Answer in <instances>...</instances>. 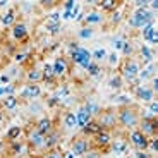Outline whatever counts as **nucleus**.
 Returning <instances> with one entry per match:
<instances>
[{"label":"nucleus","mask_w":158,"mask_h":158,"mask_svg":"<svg viewBox=\"0 0 158 158\" xmlns=\"http://www.w3.org/2000/svg\"><path fill=\"white\" fill-rule=\"evenodd\" d=\"M117 124H120L122 127L132 131L138 127L139 124V110L134 105L129 107H118L117 108Z\"/></svg>","instance_id":"1"},{"label":"nucleus","mask_w":158,"mask_h":158,"mask_svg":"<svg viewBox=\"0 0 158 158\" xmlns=\"http://www.w3.org/2000/svg\"><path fill=\"white\" fill-rule=\"evenodd\" d=\"M141 71V62L136 59H126L122 64V69H120V77L124 79V83H127L129 86H138L139 81H138V74Z\"/></svg>","instance_id":"2"},{"label":"nucleus","mask_w":158,"mask_h":158,"mask_svg":"<svg viewBox=\"0 0 158 158\" xmlns=\"http://www.w3.org/2000/svg\"><path fill=\"white\" fill-rule=\"evenodd\" d=\"M153 21H155V12L150 10L148 7H143V9H134V12L129 16L127 24L134 29H143L146 24L153 23Z\"/></svg>","instance_id":"3"},{"label":"nucleus","mask_w":158,"mask_h":158,"mask_svg":"<svg viewBox=\"0 0 158 158\" xmlns=\"http://www.w3.org/2000/svg\"><path fill=\"white\" fill-rule=\"evenodd\" d=\"M69 59H71V62L74 64V65L84 69V71H86L88 65L93 62V60H91V52L88 50V48H84V47H79L77 50H74L72 53H69Z\"/></svg>","instance_id":"4"},{"label":"nucleus","mask_w":158,"mask_h":158,"mask_svg":"<svg viewBox=\"0 0 158 158\" xmlns=\"http://www.w3.org/2000/svg\"><path fill=\"white\" fill-rule=\"evenodd\" d=\"M52 69H53V77L55 79H64L69 74V69H71V62H69L67 57L59 55L55 57V60L52 62Z\"/></svg>","instance_id":"5"},{"label":"nucleus","mask_w":158,"mask_h":158,"mask_svg":"<svg viewBox=\"0 0 158 158\" xmlns=\"http://www.w3.org/2000/svg\"><path fill=\"white\" fill-rule=\"evenodd\" d=\"M112 131H102L98 134L93 136V141H91V148H95L98 151H107L112 144Z\"/></svg>","instance_id":"6"},{"label":"nucleus","mask_w":158,"mask_h":158,"mask_svg":"<svg viewBox=\"0 0 158 158\" xmlns=\"http://www.w3.org/2000/svg\"><path fill=\"white\" fill-rule=\"evenodd\" d=\"M89 150H91V141H89V138L77 136V138L72 139V143H71V153L74 155V156H81V158H83Z\"/></svg>","instance_id":"7"},{"label":"nucleus","mask_w":158,"mask_h":158,"mask_svg":"<svg viewBox=\"0 0 158 158\" xmlns=\"http://www.w3.org/2000/svg\"><path fill=\"white\" fill-rule=\"evenodd\" d=\"M100 118H96L100 122V126L105 131H112L117 126V110L114 108H107V110H102V114L98 115Z\"/></svg>","instance_id":"8"},{"label":"nucleus","mask_w":158,"mask_h":158,"mask_svg":"<svg viewBox=\"0 0 158 158\" xmlns=\"http://www.w3.org/2000/svg\"><path fill=\"white\" fill-rule=\"evenodd\" d=\"M10 38L14 40L16 43H24V41H28V38H29L28 24L24 23V21H17V23L10 28Z\"/></svg>","instance_id":"9"},{"label":"nucleus","mask_w":158,"mask_h":158,"mask_svg":"<svg viewBox=\"0 0 158 158\" xmlns=\"http://www.w3.org/2000/svg\"><path fill=\"white\" fill-rule=\"evenodd\" d=\"M138 129L141 131L148 139L156 138V134H158V118H139Z\"/></svg>","instance_id":"10"},{"label":"nucleus","mask_w":158,"mask_h":158,"mask_svg":"<svg viewBox=\"0 0 158 158\" xmlns=\"http://www.w3.org/2000/svg\"><path fill=\"white\" fill-rule=\"evenodd\" d=\"M129 143L132 144V148H136L138 151H146L148 150V138L143 134L138 127L129 132Z\"/></svg>","instance_id":"11"},{"label":"nucleus","mask_w":158,"mask_h":158,"mask_svg":"<svg viewBox=\"0 0 158 158\" xmlns=\"http://www.w3.org/2000/svg\"><path fill=\"white\" fill-rule=\"evenodd\" d=\"M132 91H134V96H136V98H138L139 102L146 103V105L155 100V91L151 89L148 84H138V86L132 88Z\"/></svg>","instance_id":"12"},{"label":"nucleus","mask_w":158,"mask_h":158,"mask_svg":"<svg viewBox=\"0 0 158 158\" xmlns=\"http://www.w3.org/2000/svg\"><path fill=\"white\" fill-rule=\"evenodd\" d=\"M19 96L23 100H26V102H33V100H36V98H40V96H41V88H40V84L28 83L26 86H23Z\"/></svg>","instance_id":"13"},{"label":"nucleus","mask_w":158,"mask_h":158,"mask_svg":"<svg viewBox=\"0 0 158 158\" xmlns=\"http://www.w3.org/2000/svg\"><path fill=\"white\" fill-rule=\"evenodd\" d=\"M141 36H143V40L148 43V47H150V45H158V31H156V24H155V21L150 23V24H146V26L141 29Z\"/></svg>","instance_id":"14"},{"label":"nucleus","mask_w":158,"mask_h":158,"mask_svg":"<svg viewBox=\"0 0 158 158\" xmlns=\"http://www.w3.org/2000/svg\"><path fill=\"white\" fill-rule=\"evenodd\" d=\"M62 141V132L59 129H53L50 134L45 136V144H43V151H52V150H57Z\"/></svg>","instance_id":"15"},{"label":"nucleus","mask_w":158,"mask_h":158,"mask_svg":"<svg viewBox=\"0 0 158 158\" xmlns=\"http://www.w3.org/2000/svg\"><path fill=\"white\" fill-rule=\"evenodd\" d=\"M35 129L38 131L40 134H43V136L50 134L52 131L55 129L53 118H52V117H48V115H43V117H40L38 120H36V124H35Z\"/></svg>","instance_id":"16"},{"label":"nucleus","mask_w":158,"mask_h":158,"mask_svg":"<svg viewBox=\"0 0 158 158\" xmlns=\"http://www.w3.org/2000/svg\"><path fill=\"white\" fill-rule=\"evenodd\" d=\"M28 146L29 150H43V144H45V136L40 134L36 129L28 131Z\"/></svg>","instance_id":"17"},{"label":"nucleus","mask_w":158,"mask_h":158,"mask_svg":"<svg viewBox=\"0 0 158 158\" xmlns=\"http://www.w3.org/2000/svg\"><path fill=\"white\" fill-rule=\"evenodd\" d=\"M155 72H156V64L155 62L146 64V65H141V71H139V74H138L139 84H144L148 79H153L155 76H156Z\"/></svg>","instance_id":"18"},{"label":"nucleus","mask_w":158,"mask_h":158,"mask_svg":"<svg viewBox=\"0 0 158 158\" xmlns=\"http://www.w3.org/2000/svg\"><path fill=\"white\" fill-rule=\"evenodd\" d=\"M102 131H105V129L100 126L98 120H96V118H91L89 122L81 129V136H84V138H91V136L98 134V132H102Z\"/></svg>","instance_id":"19"},{"label":"nucleus","mask_w":158,"mask_h":158,"mask_svg":"<svg viewBox=\"0 0 158 158\" xmlns=\"http://www.w3.org/2000/svg\"><path fill=\"white\" fill-rule=\"evenodd\" d=\"M17 23V14H16V9H7V10L0 16V24L4 28H9L10 29L14 24Z\"/></svg>","instance_id":"20"},{"label":"nucleus","mask_w":158,"mask_h":158,"mask_svg":"<svg viewBox=\"0 0 158 158\" xmlns=\"http://www.w3.org/2000/svg\"><path fill=\"white\" fill-rule=\"evenodd\" d=\"M62 124H64V129L65 131H74L77 129V117H76V112L74 110H67L62 117Z\"/></svg>","instance_id":"21"},{"label":"nucleus","mask_w":158,"mask_h":158,"mask_svg":"<svg viewBox=\"0 0 158 158\" xmlns=\"http://www.w3.org/2000/svg\"><path fill=\"white\" fill-rule=\"evenodd\" d=\"M103 21H105V17H103L102 12H98V10H91V12H86V14H84L83 23L86 24L88 28H89V26H93V24H102Z\"/></svg>","instance_id":"22"},{"label":"nucleus","mask_w":158,"mask_h":158,"mask_svg":"<svg viewBox=\"0 0 158 158\" xmlns=\"http://www.w3.org/2000/svg\"><path fill=\"white\" fill-rule=\"evenodd\" d=\"M9 150H10V155L14 156H21V155H26L29 150L28 143L26 141H14V143H9Z\"/></svg>","instance_id":"23"},{"label":"nucleus","mask_w":158,"mask_h":158,"mask_svg":"<svg viewBox=\"0 0 158 158\" xmlns=\"http://www.w3.org/2000/svg\"><path fill=\"white\" fill-rule=\"evenodd\" d=\"M139 57H141L143 65L155 62V52H153V48L148 47V45H141V47H139Z\"/></svg>","instance_id":"24"},{"label":"nucleus","mask_w":158,"mask_h":158,"mask_svg":"<svg viewBox=\"0 0 158 158\" xmlns=\"http://www.w3.org/2000/svg\"><path fill=\"white\" fill-rule=\"evenodd\" d=\"M81 107H83L84 110H86V112H88V114H89L93 118H95V117H98V115L102 114V110H103V108L100 107L98 103H96L95 100H91V98H88L86 102H84L83 105H81Z\"/></svg>","instance_id":"25"},{"label":"nucleus","mask_w":158,"mask_h":158,"mask_svg":"<svg viewBox=\"0 0 158 158\" xmlns=\"http://www.w3.org/2000/svg\"><path fill=\"white\" fill-rule=\"evenodd\" d=\"M24 129L21 126H10L7 129V132H5V139H7L9 143H14V141H19L21 136H23Z\"/></svg>","instance_id":"26"},{"label":"nucleus","mask_w":158,"mask_h":158,"mask_svg":"<svg viewBox=\"0 0 158 158\" xmlns=\"http://www.w3.org/2000/svg\"><path fill=\"white\" fill-rule=\"evenodd\" d=\"M17 105H19V96L10 95V96H4L0 108H2V110H16Z\"/></svg>","instance_id":"27"},{"label":"nucleus","mask_w":158,"mask_h":158,"mask_svg":"<svg viewBox=\"0 0 158 158\" xmlns=\"http://www.w3.org/2000/svg\"><path fill=\"white\" fill-rule=\"evenodd\" d=\"M76 117H77V129H83V127L86 126L88 122H89L91 118H93V117H91V115L88 114L86 110H84L83 107H81L77 112H76Z\"/></svg>","instance_id":"28"},{"label":"nucleus","mask_w":158,"mask_h":158,"mask_svg":"<svg viewBox=\"0 0 158 158\" xmlns=\"http://www.w3.org/2000/svg\"><path fill=\"white\" fill-rule=\"evenodd\" d=\"M26 79H28V83L31 84H40L41 83V69L38 67H31L26 74Z\"/></svg>","instance_id":"29"},{"label":"nucleus","mask_w":158,"mask_h":158,"mask_svg":"<svg viewBox=\"0 0 158 158\" xmlns=\"http://www.w3.org/2000/svg\"><path fill=\"white\" fill-rule=\"evenodd\" d=\"M96 4L103 12H110V14L118 9V2H115V0H102V2H96Z\"/></svg>","instance_id":"30"},{"label":"nucleus","mask_w":158,"mask_h":158,"mask_svg":"<svg viewBox=\"0 0 158 158\" xmlns=\"http://www.w3.org/2000/svg\"><path fill=\"white\" fill-rule=\"evenodd\" d=\"M12 59H14V62H16V64L24 65V64L29 62V59H31V53H29V52H26V50H21V52H16Z\"/></svg>","instance_id":"31"},{"label":"nucleus","mask_w":158,"mask_h":158,"mask_svg":"<svg viewBox=\"0 0 158 158\" xmlns=\"http://www.w3.org/2000/svg\"><path fill=\"white\" fill-rule=\"evenodd\" d=\"M124 84L126 83H124V79L120 77V74H114L108 79V88H110V89H122Z\"/></svg>","instance_id":"32"},{"label":"nucleus","mask_w":158,"mask_h":158,"mask_svg":"<svg viewBox=\"0 0 158 158\" xmlns=\"http://www.w3.org/2000/svg\"><path fill=\"white\" fill-rule=\"evenodd\" d=\"M107 55H108L107 50H105L103 47H98V48H95V50L91 52V60H93V62H96V64H100L102 60L107 59Z\"/></svg>","instance_id":"33"},{"label":"nucleus","mask_w":158,"mask_h":158,"mask_svg":"<svg viewBox=\"0 0 158 158\" xmlns=\"http://www.w3.org/2000/svg\"><path fill=\"white\" fill-rule=\"evenodd\" d=\"M108 150L115 151V153H126L127 143L124 141V139H115V141H112V144H110V148H108Z\"/></svg>","instance_id":"34"},{"label":"nucleus","mask_w":158,"mask_h":158,"mask_svg":"<svg viewBox=\"0 0 158 158\" xmlns=\"http://www.w3.org/2000/svg\"><path fill=\"white\" fill-rule=\"evenodd\" d=\"M102 72L103 71H102V67H100V64H96V62H91L86 69V74L89 76V77H100Z\"/></svg>","instance_id":"35"},{"label":"nucleus","mask_w":158,"mask_h":158,"mask_svg":"<svg viewBox=\"0 0 158 158\" xmlns=\"http://www.w3.org/2000/svg\"><path fill=\"white\" fill-rule=\"evenodd\" d=\"M55 96L62 102V100H65L67 96H71V88L67 86V84H62V86H59L55 89Z\"/></svg>","instance_id":"36"},{"label":"nucleus","mask_w":158,"mask_h":158,"mask_svg":"<svg viewBox=\"0 0 158 158\" xmlns=\"http://www.w3.org/2000/svg\"><path fill=\"white\" fill-rule=\"evenodd\" d=\"M77 36H79V40H91L93 36H95V29L84 26V28H81L77 31Z\"/></svg>","instance_id":"37"},{"label":"nucleus","mask_w":158,"mask_h":158,"mask_svg":"<svg viewBox=\"0 0 158 158\" xmlns=\"http://www.w3.org/2000/svg\"><path fill=\"white\" fill-rule=\"evenodd\" d=\"M120 52H122V55L126 57V59H131L132 57V53H134V47H132V43L131 41H124V45H122V48H120Z\"/></svg>","instance_id":"38"},{"label":"nucleus","mask_w":158,"mask_h":158,"mask_svg":"<svg viewBox=\"0 0 158 158\" xmlns=\"http://www.w3.org/2000/svg\"><path fill=\"white\" fill-rule=\"evenodd\" d=\"M47 23L48 24H62V16H60V12L55 10V12H50L47 16Z\"/></svg>","instance_id":"39"},{"label":"nucleus","mask_w":158,"mask_h":158,"mask_svg":"<svg viewBox=\"0 0 158 158\" xmlns=\"http://www.w3.org/2000/svg\"><path fill=\"white\" fill-rule=\"evenodd\" d=\"M146 112L151 115V117L158 118V102H156V100H153V102H150V103H148Z\"/></svg>","instance_id":"40"},{"label":"nucleus","mask_w":158,"mask_h":158,"mask_svg":"<svg viewBox=\"0 0 158 158\" xmlns=\"http://www.w3.org/2000/svg\"><path fill=\"white\" fill-rule=\"evenodd\" d=\"M45 28H47V33L48 35H52V36H55V35H59L60 33V29H62V24H45Z\"/></svg>","instance_id":"41"},{"label":"nucleus","mask_w":158,"mask_h":158,"mask_svg":"<svg viewBox=\"0 0 158 158\" xmlns=\"http://www.w3.org/2000/svg\"><path fill=\"white\" fill-rule=\"evenodd\" d=\"M115 102L120 105V107H129L131 105V98H129V95H118V96H115Z\"/></svg>","instance_id":"42"},{"label":"nucleus","mask_w":158,"mask_h":158,"mask_svg":"<svg viewBox=\"0 0 158 158\" xmlns=\"http://www.w3.org/2000/svg\"><path fill=\"white\" fill-rule=\"evenodd\" d=\"M60 103H62V102H60V100L57 98L55 95H52L50 98H47V107H48V108H59Z\"/></svg>","instance_id":"43"},{"label":"nucleus","mask_w":158,"mask_h":158,"mask_svg":"<svg viewBox=\"0 0 158 158\" xmlns=\"http://www.w3.org/2000/svg\"><path fill=\"white\" fill-rule=\"evenodd\" d=\"M124 41H126V38H122V36H115V38H112V48L114 50H120L124 45Z\"/></svg>","instance_id":"44"},{"label":"nucleus","mask_w":158,"mask_h":158,"mask_svg":"<svg viewBox=\"0 0 158 158\" xmlns=\"http://www.w3.org/2000/svg\"><path fill=\"white\" fill-rule=\"evenodd\" d=\"M148 150H150L153 155L158 153V139L156 138H150V139H148Z\"/></svg>","instance_id":"45"},{"label":"nucleus","mask_w":158,"mask_h":158,"mask_svg":"<svg viewBox=\"0 0 158 158\" xmlns=\"http://www.w3.org/2000/svg\"><path fill=\"white\" fill-rule=\"evenodd\" d=\"M120 21H122V12H120V10L117 9L115 12H112V14H110V23L115 26V24H118Z\"/></svg>","instance_id":"46"},{"label":"nucleus","mask_w":158,"mask_h":158,"mask_svg":"<svg viewBox=\"0 0 158 158\" xmlns=\"http://www.w3.org/2000/svg\"><path fill=\"white\" fill-rule=\"evenodd\" d=\"M76 7H77V2H76V0H65V2H62L64 10H74Z\"/></svg>","instance_id":"47"},{"label":"nucleus","mask_w":158,"mask_h":158,"mask_svg":"<svg viewBox=\"0 0 158 158\" xmlns=\"http://www.w3.org/2000/svg\"><path fill=\"white\" fill-rule=\"evenodd\" d=\"M105 60L108 62V65H110V67H115V65L118 64V55H117V53L114 52V53H110V55H107V59H105Z\"/></svg>","instance_id":"48"},{"label":"nucleus","mask_w":158,"mask_h":158,"mask_svg":"<svg viewBox=\"0 0 158 158\" xmlns=\"http://www.w3.org/2000/svg\"><path fill=\"white\" fill-rule=\"evenodd\" d=\"M16 91H17V88H16V84H7V86H4V96H10V95H16Z\"/></svg>","instance_id":"49"},{"label":"nucleus","mask_w":158,"mask_h":158,"mask_svg":"<svg viewBox=\"0 0 158 158\" xmlns=\"http://www.w3.org/2000/svg\"><path fill=\"white\" fill-rule=\"evenodd\" d=\"M43 158H64L62 153H59V150H52V151H47L43 155Z\"/></svg>","instance_id":"50"},{"label":"nucleus","mask_w":158,"mask_h":158,"mask_svg":"<svg viewBox=\"0 0 158 158\" xmlns=\"http://www.w3.org/2000/svg\"><path fill=\"white\" fill-rule=\"evenodd\" d=\"M83 158H100V151H98V150H95V148H91V150L88 151V153L84 155Z\"/></svg>","instance_id":"51"},{"label":"nucleus","mask_w":158,"mask_h":158,"mask_svg":"<svg viewBox=\"0 0 158 158\" xmlns=\"http://www.w3.org/2000/svg\"><path fill=\"white\" fill-rule=\"evenodd\" d=\"M134 158H151L150 153H146V151H134Z\"/></svg>","instance_id":"52"},{"label":"nucleus","mask_w":158,"mask_h":158,"mask_svg":"<svg viewBox=\"0 0 158 158\" xmlns=\"http://www.w3.org/2000/svg\"><path fill=\"white\" fill-rule=\"evenodd\" d=\"M0 83L5 84V86L10 84V76H9V74H2V76H0Z\"/></svg>","instance_id":"53"},{"label":"nucleus","mask_w":158,"mask_h":158,"mask_svg":"<svg viewBox=\"0 0 158 158\" xmlns=\"http://www.w3.org/2000/svg\"><path fill=\"white\" fill-rule=\"evenodd\" d=\"M40 4L43 5V7H53V5L57 4V0H41Z\"/></svg>","instance_id":"54"},{"label":"nucleus","mask_w":158,"mask_h":158,"mask_svg":"<svg viewBox=\"0 0 158 158\" xmlns=\"http://www.w3.org/2000/svg\"><path fill=\"white\" fill-rule=\"evenodd\" d=\"M79 47H81V45H79L77 41H71V43H69V53H72L74 50H77Z\"/></svg>","instance_id":"55"},{"label":"nucleus","mask_w":158,"mask_h":158,"mask_svg":"<svg viewBox=\"0 0 158 158\" xmlns=\"http://www.w3.org/2000/svg\"><path fill=\"white\" fill-rule=\"evenodd\" d=\"M151 89H153V91H158V76H155V77L153 79H151Z\"/></svg>","instance_id":"56"},{"label":"nucleus","mask_w":158,"mask_h":158,"mask_svg":"<svg viewBox=\"0 0 158 158\" xmlns=\"http://www.w3.org/2000/svg\"><path fill=\"white\" fill-rule=\"evenodd\" d=\"M4 118H5V114H4V110H2V108H0V124L4 122Z\"/></svg>","instance_id":"57"},{"label":"nucleus","mask_w":158,"mask_h":158,"mask_svg":"<svg viewBox=\"0 0 158 158\" xmlns=\"http://www.w3.org/2000/svg\"><path fill=\"white\" fill-rule=\"evenodd\" d=\"M7 5H9L7 0H0V7H7Z\"/></svg>","instance_id":"58"},{"label":"nucleus","mask_w":158,"mask_h":158,"mask_svg":"<svg viewBox=\"0 0 158 158\" xmlns=\"http://www.w3.org/2000/svg\"><path fill=\"white\" fill-rule=\"evenodd\" d=\"M64 158H76V156L71 153V151H69V153H65V155H64Z\"/></svg>","instance_id":"59"},{"label":"nucleus","mask_w":158,"mask_h":158,"mask_svg":"<svg viewBox=\"0 0 158 158\" xmlns=\"http://www.w3.org/2000/svg\"><path fill=\"white\" fill-rule=\"evenodd\" d=\"M0 98H4V86H0Z\"/></svg>","instance_id":"60"},{"label":"nucleus","mask_w":158,"mask_h":158,"mask_svg":"<svg viewBox=\"0 0 158 158\" xmlns=\"http://www.w3.org/2000/svg\"><path fill=\"white\" fill-rule=\"evenodd\" d=\"M4 150V141H0V151Z\"/></svg>","instance_id":"61"},{"label":"nucleus","mask_w":158,"mask_h":158,"mask_svg":"<svg viewBox=\"0 0 158 158\" xmlns=\"http://www.w3.org/2000/svg\"><path fill=\"white\" fill-rule=\"evenodd\" d=\"M26 158H36V156H26Z\"/></svg>","instance_id":"62"}]
</instances>
